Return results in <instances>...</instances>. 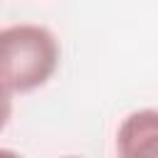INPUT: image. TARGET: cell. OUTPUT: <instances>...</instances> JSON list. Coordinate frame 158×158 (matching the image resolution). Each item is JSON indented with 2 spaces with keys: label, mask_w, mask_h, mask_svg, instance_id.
Listing matches in <instances>:
<instances>
[{
  "label": "cell",
  "mask_w": 158,
  "mask_h": 158,
  "mask_svg": "<svg viewBox=\"0 0 158 158\" xmlns=\"http://www.w3.org/2000/svg\"><path fill=\"white\" fill-rule=\"evenodd\" d=\"M64 158H79V156H64Z\"/></svg>",
  "instance_id": "5b68a950"
},
{
  "label": "cell",
  "mask_w": 158,
  "mask_h": 158,
  "mask_svg": "<svg viewBox=\"0 0 158 158\" xmlns=\"http://www.w3.org/2000/svg\"><path fill=\"white\" fill-rule=\"evenodd\" d=\"M0 158H22L17 151H10V148H0Z\"/></svg>",
  "instance_id": "277c9868"
},
{
  "label": "cell",
  "mask_w": 158,
  "mask_h": 158,
  "mask_svg": "<svg viewBox=\"0 0 158 158\" xmlns=\"http://www.w3.org/2000/svg\"><path fill=\"white\" fill-rule=\"evenodd\" d=\"M59 67V42L52 30L17 22L0 30V84L15 94L40 89Z\"/></svg>",
  "instance_id": "6da1fadb"
},
{
  "label": "cell",
  "mask_w": 158,
  "mask_h": 158,
  "mask_svg": "<svg viewBox=\"0 0 158 158\" xmlns=\"http://www.w3.org/2000/svg\"><path fill=\"white\" fill-rule=\"evenodd\" d=\"M118 158H158V111L136 109L116 131Z\"/></svg>",
  "instance_id": "7a4b0ae2"
},
{
  "label": "cell",
  "mask_w": 158,
  "mask_h": 158,
  "mask_svg": "<svg viewBox=\"0 0 158 158\" xmlns=\"http://www.w3.org/2000/svg\"><path fill=\"white\" fill-rule=\"evenodd\" d=\"M10 116H12V94L0 84V131L5 128Z\"/></svg>",
  "instance_id": "3957f363"
}]
</instances>
